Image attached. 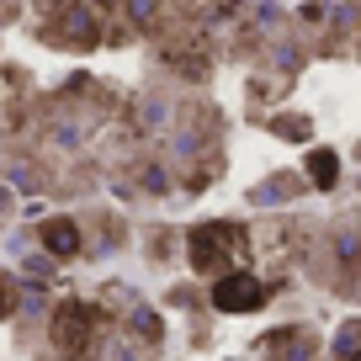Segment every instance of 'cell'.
Returning <instances> with one entry per match:
<instances>
[{
    "label": "cell",
    "instance_id": "cell-1",
    "mask_svg": "<svg viewBox=\"0 0 361 361\" xmlns=\"http://www.w3.org/2000/svg\"><path fill=\"white\" fill-rule=\"evenodd\" d=\"M239 250H245V228L234 224H207L192 234V266L197 271H218V276H228V260H239Z\"/></svg>",
    "mask_w": 361,
    "mask_h": 361
},
{
    "label": "cell",
    "instance_id": "cell-2",
    "mask_svg": "<svg viewBox=\"0 0 361 361\" xmlns=\"http://www.w3.org/2000/svg\"><path fill=\"white\" fill-rule=\"evenodd\" d=\"M90 329H96V308L90 303H64L54 314V345L75 356V350L90 345Z\"/></svg>",
    "mask_w": 361,
    "mask_h": 361
},
{
    "label": "cell",
    "instance_id": "cell-3",
    "mask_svg": "<svg viewBox=\"0 0 361 361\" xmlns=\"http://www.w3.org/2000/svg\"><path fill=\"white\" fill-rule=\"evenodd\" d=\"M213 303L224 308V314H245V308L266 303V287H260L250 271H228V276H218V282H213Z\"/></svg>",
    "mask_w": 361,
    "mask_h": 361
},
{
    "label": "cell",
    "instance_id": "cell-4",
    "mask_svg": "<svg viewBox=\"0 0 361 361\" xmlns=\"http://www.w3.org/2000/svg\"><path fill=\"white\" fill-rule=\"evenodd\" d=\"M43 245L54 250V255H69V250H80V228L59 218V224H48V228H43Z\"/></svg>",
    "mask_w": 361,
    "mask_h": 361
},
{
    "label": "cell",
    "instance_id": "cell-5",
    "mask_svg": "<svg viewBox=\"0 0 361 361\" xmlns=\"http://www.w3.org/2000/svg\"><path fill=\"white\" fill-rule=\"evenodd\" d=\"M308 176H314V186H335L340 159L329 154V149H314V154H308Z\"/></svg>",
    "mask_w": 361,
    "mask_h": 361
},
{
    "label": "cell",
    "instance_id": "cell-6",
    "mask_svg": "<svg viewBox=\"0 0 361 361\" xmlns=\"http://www.w3.org/2000/svg\"><path fill=\"white\" fill-rule=\"evenodd\" d=\"M11 314V282H6V276H0V319Z\"/></svg>",
    "mask_w": 361,
    "mask_h": 361
}]
</instances>
